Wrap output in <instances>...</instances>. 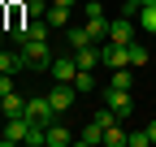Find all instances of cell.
Wrapping results in <instances>:
<instances>
[{
	"instance_id": "25",
	"label": "cell",
	"mask_w": 156,
	"mask_h": 147,
	"mask_svg": "<svg viewBox=\"0 0 156 147\" xmlns=\"http://www.w3.org/2000/svg\"><path fill=\"white\" fill-rule=\"evenodd\" d=\"M126 147H152V138H147V130H130V143Z\"/></svg>"
},
{
	"instance_id": "26",
	"label": "cell",
	"mask_w": 156,
	"mask_h": 147,
	"mask_svg": "<svg viewBox=\"0 0 156 147\" xmlns=\"http://www.w3.org/2000/svg\"><path fill=\"white\" fill-rule=\"evenodd\" d=\"M143 5H156V0H126V17H134V13H139Z\"/></svg>"
},
{
	"instance_id": "24",
	"label": "cell",
	"mask_w": 156,
	"mask_h": 147,
	"mask_svg": "<svg viewBox=\"0 0 156 147\" xmlns=\"http://www.w3.org/2000/svg\"><path fill=\"white\" fill-rule=\"evenodd\" d=\"M83 17H87V22H95V17H104V5H100V0H87V5H83Z\"/></svg>"
},
{
	"instance_id": "28",
	"label": "cell",
	"mask_w": 156,
	"mask_h": 147,
	"mask_svg": "<svg viewBox=\"0 0 156 147\" xmlns=\"http://www.w3.org/2000/svg\"><path fill=\"white\" fill-rule=\"evenodd\" d=\"M147 138H152V143H156V121H152V125H147Z\"/></svg>"
},
{
	"instance_id": "7",
	"label": "cell",
	"mask_w": 156,
	"mask_h": 147,
	"mask_svg": "<svg viewBox=\"0 0 156 147\" xmlns=\"http://www.w3.org/2000/svg\"><path fill=\"white\" fill-rule=\"evenodd\" d=\"M100 65H113V69H122V65H130V48H122V43H100Z\"/></svg>"
},
{
	"instance_id": "5",
	"label": "cell",
	"mask_w": 156,
	"mask_h": 147,
	"mask_svg": "<svg viewBox=\"0 0 156 147\" xmlns=\"http://www.w3.org/2000/svg\"><path fill=\"white\" fill-rule=\"evenodd\" d=\"M9 35H13V43H26V39H48L52 26L44 22V17H26V26H17V30H9Z\"/></svg>"
},
{
	"instance_id": "30",
	"label": "cell",
	"mask_w": 156,
	"mask_h": 147,
	"mask_svg": "<svg viewBox=\"0 0 156 147\" xmlns=\"http://www.w3.org/2000/svg\"><path fill=\"white\" fill-rule=\"evenodd\" d=\"M152 56H156V43H152Z\"/></svg>"
},
{
	"instance_id": "21",
	"label": "cell",
	"mask_w": 156,
	"mask_h": 147,
	"mask_svg": "<svg viewBox=\"0 0 156 147\" xmlns=\"http://www.w3.org/2000/svg\"><path fill=\"white\" fill-rule=\"evenodd\" d=\"M126 48H130V65H147L152 61V48L147 43H126Z\"/></svg>"
},
{
	"instance_id": "4",
	"label": "cell",
	"mask_w": 156,
	"mask_h": 147,
	"mask_svg": "<svg viewBox=\"0 0 156 147\" xmlns=\"http://www.w3.org/2000/svg\"><path fill=\"white\" fill-rule=\"evenodd\" d=\"M26 130H30V117H5V130H0V147L26 143Z\"/></svg>"
},
{
	"instance_id": "16",
	"label": "cell",
	"mask_w": 156,
	"mask_h": 147,
	"mask_svg": "<svg viewBox=\"0 0 156 147\" xmlns=\"http://www.w3.org/2000/svg\"><path fill=\"white\" fill-rule=\"evenodd\" d=\"M65 43H69V52H78V48H87V43H95V39H91V26H87V22H83V26H74V30L65 35Z\"/></svg>"
},
{
	"instance_id": "12",
	"label": "cell",
	"mask_w": 156,
	"mask_h": 147,
	"mask_svg": "<svg viewBox=\"0 0 156 147\" xmlns=\"http://www.w3.org/2000/svg\"><path fill=\"white\" fill-rule=\"evenodd\" d=\"M69 17H74V9H69V5H48L44 22H48L52 30H65V26H69Z\"/></svg>"
},
{
	"instance_id": "13",
	"label": "cell",
	"mask_w": 156,
	"mask_h": 147,
	"mask_svg": "<svg viewBox=\"0 0 156 147\" xmlns=\"http://www.w3.org/2000/svg\"><path fill=\"white\" fill-rule=\"evenodd\" d=\"M0 117H26V95L9 91V95L0 100Z\"/></svg>"
},
{
	"instance_id": "6",
	"label": "cell",
	"mask_w": 156,
	"mask_h": 147,
	"mask_svg": "<svg viewBox=\"0 0 156 147\" xmlns=\"http://www.w3.org/2000/svg\"><path fill=\"white\" fill-rule=\"evenodd\" d=\"M104 100H108V108H113V113L122 117V121H130L134 100H130V91H126V87H108V91H104Z\"/></svg>"
},
{
	"instance_id": "3",
	"label": "cell",
	"mask_w": 156,
	"mask_h": 147,
	"mask_svg": "<svg viewBox=\"0 0 156 147\" xmlns=\"http://www.w3.org/2000/svg\"><path fill=\"white\" fill-rule=\"evenodd\" d=\"M26 117L39 121V125H52V121H56V108H52L48 95H26Z\"/></svg>"
},
{
	"instance_id": "22",
	"label": "cell",
	"mask_w": 156,
	"mask_h": 147,
	"mask_svg": "<svg viewBox=\"0 0 156 147\" xmlns=\"http://www.w3.org/2000/svg\"><path fill=\"white\" fill-rule=\"evenodd\" d=\"M87 26H91V39H95V43L108 39V17H95V22H87Z\"/></svg>"
},
{
	"instance_id": "11",
	"label": "cell",
	"mask_w": 156,
	"mask_h": 147,
	"mask_svg": "<svg viewBox=\"0 0 156 147\" xmlns=\"http://www.w3.org/2000/svg\"><path fill=\"white\" fill-rule=\"evenodd\" d=\"M22 69H26L22 48H0V74H22Z\"/></svg>"
},
{
	"instance_id": "18",
	"label": "cell",
	"mask_w": 156,
	"mask_h": 147,
	"mask_svg": "<svg viewBox=\"0 0 156 147\" xmlns=\"http://www.w3.org/2000/svg\"><path fill=\"white\" fill-rule=\"evenodd\" d=\"M134 22H139V30H147V35H156V5H143L139 13H134Z\"/></svg>"
},
{
	"instance_id": "14",
	"label": "cell",
	"mask_w": 156,
	"mask_h": 147,
	"mask_svg": "<svg viewBox=\"0 0 156 147\" xmlns=\"http://www.w3.org/2000/svg\"><path fill=\"white\" fill-rule=\"evenodd\" d=\"M74 143H83V147H100V143H104V130H100V125H95V121H87L83 130L74 134Z\"/></svg>"
},
{
	"instance_id": "27",
	"label": "cell",
	"mask_w": 156,
	"mask_h": 147,
	"mask_svg": "<svg viewBox=\"0 0 156 147\" xmlns=\"http://www.w3.org/2000/svg\"><path fill=\"white\" fill-rule=\"evenodd\" d=\"M9 91H13V74H0V100L9 95Z\"/></svg>"
},
{
	"instance_id": "29",
	"label": "cell",
	"mask_w": 156,
	"mask_h": 147,
	"mask_svg": "<svg viewBox=\"0 0 156 147\" xmlns=\"http://www.w3.org/2000/svg\"><path fill=\"white\" fill-rule=\"evenodd\" d=\"M0 48H5V26H0Z\"/></svg>"
},
{
	"instance_id": "9",
	"label": "cell",
	"mask_w": 156,
	"mask_h": 147,
	"mask_svg": "<svg viewBox=\"0 0 156 147\" xmlns=\"http://www.w3.org/2000/svg\"><path fill=\"white\" fill-rule=\"evenodd\" d=\"M69 143H74V130H69L61 117H56L48 130H44V147H69Z\"/></svg>"
},
{
	"instance_id": "23",
	"label": "cell",
	"mask_w": 156,
	"mask_h": 147,
	"mask_svg": "<svg viewBox=\"0 0 156 147\" xmlns=\"http://www.w3.org/2000/svg\"><path fill=\"white\" fill-rule=\"evenodd\" d=\"M108 87H126V91H130V87H134L130 69H126V65H122V69H113V82H108Z\"/></svg>"
},
{
	"instance_id": "17",
	"label": "cell",
	"mask_w": 156,
	"mask_h": 147,
	"mask_svg": "<svg viewBox=\"0 0 156 147\" xmlns=\"http://www.w3.org/2000/svg\"><path fill=\"white\" fill-rule=\"evenodd\" d=\"M126 143H130L126 121H117V125H108V130H104V147H126Z\"/></svg>"
},
{
	"instance_id": "1",
	"label": "cell",
	"mask_w": 156,
	"mask_h": 147,
	"mask_svg": "<svg viewBox=\"0 0 156 147\" xmlns=\"http://www.w3.org/2000/svg\"><path fill=\"white\" fill-rule=\"evenodd\" d=\"M13 48H22L26 69H48V65H52V56H56L48 39H26V43H13Z\"/></svg>"
},
{
	"instance_id": "20",
	"label": "cell",
	"mask_w": 156,
	"mask_h": 147,
	"mask_svg": "<svg viewBox=\"0 0 156 147\" xmlns=\"http://www.w3.org/2000/svg\"><path fill=\"white\" fill-rule=\"evenodd\" d=\"M91 121H95V125H100V130H108V125H117V121H122V117H117V113H113V108L104 104V108H95V117H91Z\"/></svg>"
},
{
	"instance_id": "19",
	"label": "cell",
	"mask_w": 156,
	"mask_h": 147,
	"mask_svg": "<svg viewBox=\"0 0 156 147\" xmlns=\"http://www.w3.org/2000/svg\"><path fill=\"white\" fill-rule=\"evenodd\" d=\"M74 87H78V95H91V91H95V69H78Z\"/></svg>"
},
{
	"instance_id": "15",
	"label": "cell",
	"mask_w": 156,
	"mask_h": 147,
	"mask_svg": "<svg viewBox=\"0 0 156 147\" xmlns=\"http://www.w3.org/2000/svg\"><path fill=\"white\" fill-rule=\"evenodd\" d=\"M74 61H78V69H95V65H100V43L78 48V52H74Z\"/></svg>"
},
{
	"instance_id": "10",
	"label": "cell",
	"mask_w": 156,
	"mask_h": 147,
	"mask_svg": "<svg viewBox=\"0 0 156 147\" xmlns=\"http://www.w3.org/2000/svg\"><path fill=\"white\" fill-rule=\"evenodd\" d=\"M108 43H134V17H117V22H108Z\"/></svg>"
},
{
	"instance_id": "8",
	"label": "cell",
	"mask_w": 156,
	"mask_h": 147,
	"mask_svg": "<svg viewBox=\"0 0 156 147\" xmlns=\"http://www.w3.org/2000/svg\"><path fill=\"white\" fill-rule=\"evenodd\" d=\"M48 74H52L56 82H74V78H78V61H74V52H69V56H52Z\"/></svg>"
},
{
	"instance_id": "2",
	"label": "cell",
	"mask_w": 156,
	"mask_h": 147,
	"mask_svg": "<svg viewBox=\"0 0 156 147\" xmlns=\"http://www.w3.org/2000/svg\"><path fill=\"white\" fill-rule=\"evenodd\" d=\"M48 100H52V108H56V117H65L69 108L78 104V87H74V82H56V87L48 91Z\"/></svg>"
}]
</instances>
